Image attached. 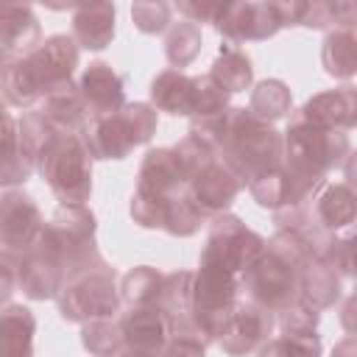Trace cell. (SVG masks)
Listing matches in <instances>:
<instances>
[{"label": "cell", "instance_id": "6da1fadb", "mask_svg": "<svg viewBox=\"0 0 357 357\" xmlns=\"http://www.w3.org/2000/svg\"><path fill=\"white\" fill-rule=\"evenodd\" d=\"M81 45L67 33L47 36L33 53L25 59H17L11 64H3V98L8 106L20 109H36L47 95L73 89L75 67H78V50Z\"/></svg>", "mask_w": 357, "mask_h": 357}, {"label": "cell", "instance_id": "7a4b0ae2", "mask_svg": "<svg viewBox=\"0 0 357 357\" xmlns=\"http://www.w3.org/2000/svg\"><path fill=\"white\" fill-rule=\"evenodd\" d=\"M95 231H98V223L92 209L86 206H59L53 218L45 223L42 243L59 257L67 273V282L109 265L98 251Z\"/></svg>", "mask_w": 357, "mask_h": 357}, {"label": "cell", "instance_id": "3957f363", "mask_svg": "<svg viewBox=\"0 0 357 357\" xmlns=\"http://www.w3.org/2000/svg\"><path fill=\"white\" fill-rule=\"evenodd\" d=\"M36 170L61 201V206H84L89 201L92 153L78 134H56L39 151Z\"/></svg>", "mask_w": 357, "mask_h": 357}, {"label": "cell", "instance_id": "277c9868", "mask_svg": "<svg viewBox=\"0 0 357 357\" xmlns=\"http://www.w3.org/2000/svg\"><path fill=\"white\" fill-rule=\"evenodd\" d=\"M349 153H351V142L346 131L315 126L304 114H298V109L290 114L287 131H284V165L287 167L326 178L329 170L346 165Z\"/></svg>", "mask_w": 357, "mask_h": 357}, {"label": "cell", "instance_id": "5b68a950", "mask_svg": "<svg viewBox=\"0 0 357 357\" xmlns=\"http://www.w3.org/2000/svg\"><path fill=\"white\" fill-rule=\"evenodd\" d=\"M156 134V109L151 103H126L120 112L92 117L81 134L92 159H126L137 145Z\"/></svg>", "mask_w": 357, "mask_h": 357}, {"label": "cell", "instance_id": "8992f818", "mask_svg": "<svg viewBox=\"0 0 357 357\" xmlns=\"http://www.w3.org/2000/svg\"><path fill=\"white\" fill-rule=\"evenodd\" d=\"M240 282L234 273L198 259L195 282H192V315L206 343H218L234 307H237Z\"/></svg>", "mask_w": 357, "mask_h": 357}, {"label": "cell", "instance_id": "52a82bcc", "mask_svg": "<svg viewBox=\"0 0 357 357\" xmlns=\"http://www.w3.org/2000/svg\"><path fill=\"white\" fill-rule=\"evenodd\" d=\"M268 251V240L248 229L237 215H218L209 223L206 243L201 248V262H212L234 276H243L262 254Z\"/></svg>", "mask_w": 357, "mask_h": 357}, {"label": "cell", "instance_id": "ba28073f", "mask_svg": "<svg viewBox=\"0 0 357 357\" xmlns=\"http://www.w3.org/2000/svg\"><path fill=\"white\" fill-rule=\"evenodd\" d=\"M56 301H59L61 318L70 324L84 326L98 318H114L120 310V301H123L114 268L106 265L100 271H89V273L70 279Z\"/></svg>", "mask_w": 357, "mask_h": 357}, {"label": "cell", "instance_id": "9c48e42d", "mask_svg": "<svg viewBox=\"0 0 357 357\" xmlns=\"http://www.w3.org/2000/svg\"><path fill=\"white\" fill-rule=\"evenodd\" d=\"M243 287L248 293V301L271 310V312H284L298 301L301 290V271L293 265L282 262L273 254H262L245 273H243Z\"/></svg>", "mask_w": 357, "mask_h": 357}, {"label": "cell", "instance_id": "30bf717a", "mask_svg": "<svg viewBox=\"0 0 357 357\" xmlns=\"http://www.w3.org/2000/svg\"><path fill=\"white\" fill-rule=\"evenodd\" d=\"M212 28L231 45L271 39L284 28L282 3H223Z\"/></svg>", "mask_w": 357, "mask_h": 357}, {"label": "cell", "instance_id": "8fae6325", "mask_svg": "<svg viewBox=\"0 0 357 357\" xmlns=\"http://www.w3.org/2000/svg\"><path fill=\"white\" fill-rule=\"evenodd\" d=\"M45 220L36 201L22 190H6L0 198V245L3 254L20 259L42 234Z\"/></svg>", "mask_w": 357, "mask_h": 357}, {"label": "cell", "instance_id": "7c38bea8", "mask_svg": "<svg viewBox=\"0 0 357 357\" xmlns=\"http://www.w3.org/2000/svg\"><path fill=\"white\" fill-rule=\"evenodd\" d=\"M67 284V273L59 262V257L39 240L17 259V287L33 298V301H47V298H59V293Z\"/></svg>", "mask_w": 357, "mask_h": 357}, {"label": "cell", "instance_id": "4fadbf2b", "mask_svg": "<svg viewBox=\"0 0 357 357\" xmlns=\"http://www.w3.org/2000/svg\"><path fill=\"white\" fill-rule=\"evenodd\" d=\"M273 326H276V318L271 310H265L254 301H237L218 346L229 357H245L251 351H259L271 340Z\"/></svg>", "mask_w": 357, "mask_h": 357}, {"label": "cell", "instance_id": "5bb4252c", "mask_svg": "<svg viewBox=\"0 0 357 357\" xmlns=\"http://www.w3.org/2000/svg\"><path fill=\"white\" fill-rule=\"evenodd\" d=\"M78 92H81L89 120L114 114L126 106V75L117 73L109 61H92L81 73Z\"/></svg>", "mask_w": 357, "mask_h": 357}, {"label": "cell", "instance_id": "9a60e30c", "mask_svg": "<svg viewBox=\"0 0 357 357\" xmlns=\"http://www.w3.org/2000/svg\"><path fill=\"white\" fill-rule=\"evenodd\" d=\"M245 187V181L223 162V159H212L187 187L192 201L198 204V209L204 212V218H218L223 215L231 201L240 195V190Z\"/></svg>", "mask_w": 357, "mask_h": 357}, {"label": "cell", "instance_id": "2e32d148", "mask_svg": "<svg viewBox=\"0 0 357 357\" xmlns=\"http://www.w3.org/2000/svg\"><path fill=\"white\" fill-rule=\"evenodd\" d=\"M120 326H123V340L126 349L134 351H145L159 357L165 351V346L173 340V326L170 318L156 307H128L120 315Z\"/></svg>", "mask_w": 357, "mask_h": 357}, {"label": "cell", "instance_id": "e0dca14e", "mask_svg": "<svg viewBox=\"0 0 357 357\" xmlns=\"http://www.w3.org/2000/svg\"><path fill=\"white\" fill-rule=\"evenodd\" d=\"M42 45V28L31 6L6 3L0 8V56L3 64L25 59Z\"/></svg>", "mask_w": 357, "mask_h": 357}, {"label": "cell", "instance_id": "ac0fdd59", "mask_svg": "<svg viewBox=\"0 0 357 357\" xmlns=\"http://www.w3.org/2000/svg\"><path fill=\"white\" fill-rule=\"evenodd\" d=\"M298 114H304L315 126L335 128V131L357 128V86L346 84V86L318 92L298 109Z\"/></svg>", "mask_w": 357, "mask_h": 357}, {"label": "cell", "instance_id": "d6986e66", "mask_svg": "<svg viewBox=\"0 0 357 357\" xmlns=\"http://www.w3.org/2000/svg\"><path fill=\"white\" fill-rule=\"evenodd\" d=\"M33 170H36V151L22 137L20 120L11 112H6L3 114V167H0V184L6 190L17 187V184H25Z\"/></svg>", "mask_w": 357, "mask_h": 357}, {"label": "cell", "instance_id": "ffe728a7", "mask_svg": "<svg viewBox=\"0 0 357 357\" xmlns=\"http://www.w3.org/2000/svg\"><path fill=\"white\" fill-rule=\"evenodd\" d=\"M187 178L184 170L178 165V156L170 148H151L142 156L139 173H137V190H148L156 195H176L181 190H187Z\"/></svg>", "mask_w": 357, "mask_h": 357}, {"label": "cell", "instance_id": "44dd1931", "mask_svg": "<svg viewBox=\"0 0 357 357\" xmlns=\"http://www.w3.org/2000/svg\"><path fill=\"white\" fill-rule=\"evenodd\" d=\"M151 106L167 114H181V117H192L195 114V75H187L181 70H162L153 81H151Z\"/></svg>", "mask_w": 357, "mask_h": 357}, {"label": "cell", "instance_id": "7402d4cb", "mask_svg": "<svg viewBox=\"0 0 357 357\" xmlns=\"http://www.w3.org/2000/svg\"><path fill=\"white\" fill-rule=\"evenodd\" d=\"M114 6L112 3H81L73 11V39L86 50H103L114 39Z\"/></svg>", "mask_w": 357, "mask_h": 357}, {"label": "cell", "instance_id": "603a6c76", "mask_svg": "<svg viewBox=\"0 0 357 357\" xmlns=\"http://www.w3.org/2000/svg\"><path fill=\"white\" fill-rule=\"evenodd\" d=\"M36 112L42 114V120L50 126L53 134H78L81 137L86 123H89V114H86V106L81 100L78 86L47 95L36 106Z\"/></svg>", "mask_w": 357, "mask_h": 357}, {"label": "cell", "instance_id": "cb8c5ba5", "mask_svg": "<svg viewBox=\"0 0 357 357\" xmlns=\"http://www.w3.org/2000/svg\"><path fill=\"white\" fill-rule=\"evenodd\" d=\"M312 215L321 223V229L335 234L337 229H346L357 220V192L346 181H326L318 198L312 201Z\"/></svg>", "mask_w": 357, "mask_h": 357}, {"label": "cell", "instance_id": "d4e9b609", "mask_svg": "<svg viewBox=\"0 0 357 357\" xmlns=\"http://www.w3.org/2000/svg\"><path fill=\"white\" fill-rule=\"evenodd\" d=\"M36 318L25 304H6L0 315V357H33Z\"/></svg>", "mask_w": 357, "mask_h": 357}, {"label": "cell", "instance_id": "484cf974", "mask_svg": "<svg viewBox=\"0 0 357 357\" xmlns=\"http://www.w3.org/2000/svg\"><path fill=\"white\" fill-rule=\"evenodd\" d=\"M318 318L321 312L296 301L293 307H287L279 318V329L282 337L290 340L296 349H301L307 357H321V335H318Z\"/></svg>", "mask_w": 357, "mask_h": 357}, {"label": "cell", "instance_id": "4316f807", "mask_svg": "<svg viewBox=\"0 0 357 357\" xmlns=\"http://www.w3.org/2000/svg\"><path fill=\"white\" fill-rule=\"evenodd\" d=\"M321 64L332 78H354L357 75V28H335L324 36Z\"/></svg>", "mask_w": 357, "mask_h": 357}, {"label": "cell", "instance_id": "83f0119b", "mask_svg": "<svg viewBox=\"0 0 357 357\" xmlns=\"http://www.w3.org/2000/svg\"><path fill=\"white\" fill-rule=\"evenodd\" d=\"M209 75L223 86L229 89L231 95L234 92H245L251 89L254 84V67H251V59L243 47L231 45V42H223L215 61L209 64Z\"/></svg>", "mask_w": 357, "mask_h": 357}, {"label": "cell", "instance_id": "f1b7e54d", "mask_svg": "<svg viewBox=\"0 0 357 357\" xmlns=\"http://www.w3.org/2000/svg\"><path fill=\"white\" fill-rule=\"evenodd\" d=\"M337 298H340V276H337L324 259H312V262L301 271L298 301L321 312V310H326V307H335Z\"/></svg>", "mask_w": 357, "mask_h": 357}, {"label": "cell", "instance_id": "f546056e", "mask_svg": "<svg viewBox=\"0 0 357 357\" xmlns=\"http://www.w3.org/2000/svg\"><path fill=\"white\" fill-rule=\"evenodd\" d=\"M248 109H251L254 117H259L265 123H273V120H279V117H284V114L293 112V95H290V89H287L284 81L265 78V81L254 84Z\"/></svg>", "mask_w": 357, "mask_h": 357}, {"label": "cell", "instance_id": "4dcf8cb0", "mask_svg": "<svg viewBox=\"0 0 357 357\" xmlns=\"http://www.w3.org/2000/svg\"><path fill=\"white\" fill-rule=\"evenodd\" d=\"M165 284V273L151 265H137L120 279V296L128 307H151L159 301Z\"/></svg>", "mask_w": 357, "mask_h": 357}, {"label": "cell", "instance_id": "1f68e13d", "mask_svg": "<svg viewBox=\"0 0 357 357\" xmlns=\"http://www.w3.org/2000/svg\"><path fill=\"white\" fill-rule=\"evenodd\" d=\"M201 45H204L201 25H195L190 20H178L170 25V31L165 36V56L173 64V70H181L198 59Z\"/></svg>", "mask_w": 357, "mask_h": 357}, {"label": "cell", "instance_id": "d6a6232c", "mask_svg": "<svg viewBox=\"0 0 357 357\" xmlns=\"http://www.w3.org/2000/svg\"><path fill=\"white\" fill-rule=\"evenodd\" d=\"M81 343L92 357H117L126 349L120 318H98L81 326Z\"/></svg>", "mask_w": 357, "mask_h": 357}, {"label": "cell", "instance_id": "836d02e7", "mask_svg": "<svg viewBox=\"0 0 357 357\" xmlns=\"http://www.w3.org/2000/svg\"><path fill=\"white\" fill-rule=\"evenodd\" d=\"M204 212L198 209V204L192 201L190 190H181L176 195H170V206H167V220H165V231L173 237H192L201 226H204Z\"/></svg>", "mask_w": 357, "mask_h": 357}, {"label": "cell", "instance_id": "e575fe53", "mask_svg": "<svg viewBox=\"0 0 357 357\" xmlns=\"http://www.w3.org/2000/svg\"><path fill=\"white\" fill-rule=\"evenodd\" d=\"M268 254L279 257L296 271H304L312 259H318V251L307 237H301L298 231H282V229L268 240Z\"/></svg>", "mask_w": 357, "mask_h": 357}, {"label": "cell", "instance_id": "d590c367", "mask_svg": "<svg viewBox=\"0 0 357 357\" xmlns=\"http://www.w3.org/2000/svg\"><path fill=\"white\" fill-rule=\"evenodd\" d=\"M167 206H170V195H156L148 190H134L131 195V218L137 226L142 229H165L167 220Z\"/></svg>", "mask_w": 357, "mask_h": 357}, {"label": "cell", "instance_id": "8d00e7d4", "mask_svg": "<svg viewBox=\"0 0 357 357\" xmlns=\"http://www.w3.org/2000/svg\"><path fill=\"white\" fill-rule=\"evenodd\" d=\"M337 276L357 279V226L329 243V248L321 257Z\"/></svg>", "mask_w": 357, "mask_h": 357}, {"label": "cell", "instance_id": "74e56055", "mask_svg": "<svg viewBox=\"0 0 357 357\" xmlns=\"http://www.w3.org/2000/svg\"><path fill=\"white\" fill-rule=\"evenodd\" d=\"M195 84H198V92H195V114L192 117H212V114H220L229 106L231 100V92L223 89L209 73L206 75H195Z\"/></svg>", "mask_w": 357, "mask_h": 357}, {"label": "cell", "instance_id": "f35d334b", "mask_svg": "<svg viewBox=\"0 0 357 357\" xmlns=\"http://www.w3.org/2000/svg\"><path fill=\"white\" fill-rule=\"evenodd\" d=\"M131 20L137 31L142 33H165L173 25V6L170 3H134L131 6Z\"/></svg>", "mask_w": 357, "mask_h": 357}, {"label": "cell", "instance_id": "ab89813d", "mask_svg": "<svg viewBox=\"0 0 357 357\" xmlns=\"http://www.w3.org/2000/svg\"><path fill=\"white\" fill-rule=\"evenodd\" d=\"M220 6L223 3H192V0H184L176 8H178V14H184V20L198 25V22H215L218 14H220Z\"/></svg>", "mask_w": 357, "mask_h": 357}, {"label": "cell", "instance_id": "60d3db41", "mask_svg": "<svg viewBox=\"0 0 357 357\" xmlns=\"http://www.w3.org/2000/svg\"><path fill=\"white\" fill-rule=\"evenodd\" d=\"M14 284H17V259L3 254L0 257V296H3V307L11 304V293H14Z\"/></svg>", "mask_w": 357, "mask_h": 357}, {"label": "cell", "instance_id": "b9f144b4", "mask_svg": "<svg viewBox=\"0 0 357 357\" xmlns=\"http://www.w3.org/2000/svg\"><path fill=\"white\" fill-rule=\"evenodd\" d=\"M159 357H206V346L195 343V340H181V337H173L165 351Z\"/></svg>", "mask_w": 357, "mask_h": 357}, {"label": "cell", "instance_id": "7bdbcfd3", "mask_svg": "<svg viewBox=\"0 0 357 357\" xmlns=\"http://www.w3.org/2000/svg\"><path fill=\"white\" fill-rule=\"evenodd\" d=\"M257 357H307L301 349H296L290 340H284V337H271L259 351H257Z\"/></svg>", "mask_w": 357, "mask_h": 357}, {"label": "cell", "instance_id": "ee69618b", "mask_svg": "<svg viewBox=\"0 0 357 357\" xmlns=\"http://www.w3.org/2000/svg\"><path fill=\"white\" fill-rule=\"evenodd\" d=\"M340 326L349 332V335H357V290L343 301L340 307Z\"/></svg>", "mask_w": 357, "mask_h": 357}, {"label": "cell", "instance_id": "f6af8a7d", "mask_svg": "<svg viewBox=\"0 0 357 357\" xmlns=\"http://www.w3.org/2000/svg\"><path fill=\"white\" fill-rule=\"evenodd\" d=\"M329 357H357V335H349L332 346Z\"/></svg>", "mask_w": 357, "mask_h": 357}, {"label": "cell", "instance_id": "bcb514c9", "mask_svg": "<svg viewBox=\"0 0 357 357\" xmlns=\"http://www.w3.org/2000/svg\"><path fill=\"white\" fill-rule=\"evenodd\" d=\"M343 173H346V184L357 192V151L349 153V159H346V165H343Z\"/></svg>", "mask_w": 357, "mask_h": 357}, {"label": "cell", "instance_id": "7dc6e473", "mask_svg": "<svg viewBox=\"0 0 357 357\" xmlns=\"http://www.w3.org/2000/svg\"><path fill=\"white\" fill-rule=\"evenodd\" d=\"M117 357H153V354H145V351H134V349H123Z\"/></svg>", "mask_w": 357, "mask_h": 357}]
</instances>
